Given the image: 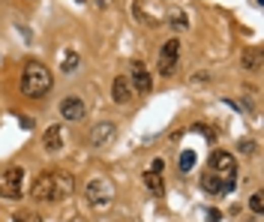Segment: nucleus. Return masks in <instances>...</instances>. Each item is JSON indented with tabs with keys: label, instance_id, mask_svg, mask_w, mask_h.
I'll return each mask as SVG.
<instances>
[{
	"label": "nucleus",
	"instance_id": "obj_8",
	"mask_svg": "<svg viewBox=\"0 0 264 222\" xmlns=\"http://www.w3.org/2000/svg\"><path fill=\"white\" fill-rule=\"evenodd\" d=\"M114 135H117V126L111 123V120H102L96 126L90 129V135H87V141H90V147H108L111 141H114Z\"/></svg>",
	"mask_w": 264,
	"mask_h": 222
},
{
	"label": "nucleus",
	"instance_id": "obj_9",
	"mask_svg": "<svg viewBox=\"0 0 264 222\" xmlns=\"http://www.w3.org/2000/svg\"><path fill=\"white\" fill-rule=\"evenodd\" d=\"M60 114H63V120H69V123H78V120H84L87 105H84L81 96H63V102H60Z\"/></svg>",
	"mask_w": 264,
	"mask_h": 222
},
{
	"label": "nucleus",
	"instance_id": "obj_19",
	"mask_svg": "<svg viewBox=\"0 0 264 222\" xmlns=\"http://www.w3.org/2000/svg\"><path fill=\"white\" fill-rule=\"evenodd\" d=\"M255 147H258V144H255V141H249V138H246V141H240V144H237V150H240V153H243V156H252V153H255Z\"/></svg>",
	"mask_w": 264,
	"mask_h": 222
},
{
	"label": "nucleus",
	"instance_id": "obj_14",
	"mask_svg": "<svg viewBox=\"0 0 264 222\" xmlns=\"http://www.w3.org/2000/svg\"><path fill=\"white\" fill-rule=\"evenodd\" d=\"M144 186L153 192L156 198H162L165 195V186H162V174H156V171H150V174H144Z\"/></svg>",
	"mask_w": 264,
	"mask_h": 222
},
{
	"label": "nucleus",
	"instance_id": "obj_18",
	"mask_svg": "<svg viewBox=\"0 0 264 222\" xmlns=\"http://www.w3.org/2000/svg\"><path fill=\"white\" fill-rule=\"evenodd\" d=\"M249 210H252V213H258V216L264 213V195H261V192H255V195L249 198Z\"/></svg>",
	"mask_w": 264,
	"mask_h": 222
},
{
	"label": "nucleus",
	"instance_id": "obj_13",
	"mask_svg": "<svg viewBox=\"0 0 264 222\" xmlns=\"http://www.w3.org/2000/svg\"><path fill=\"white\" fill-rule=\"evenodd\" d=\"M240 64H243V69H246V72H258V69H261V51H258V48H249V51H243Z\"/></svg>",
	"mask_w": 264,
	"mask_h": 222
},
{
	"label": "nucleus",
	"instance_id": "obj_17",
	"mask_svg": "<svg viewBox=\"0 0 264 222\" xmlns=\"http://www.w3.org/2000/svg\"><path fill=\"white\" fill-rule=\"evenodd\" d=\"M195 165V150H183L180 153V171H192Z\"/></svg>",
	"mask_w": 264,
	"mask_h": 222
},
{
	"label": "nucleus",
	"instance_id": "obj_20",
	"mask_svg": "<svg viewBox=\"0 0 264 222\" xmlns=\"http://www.w3.org/2000/svg\"><path fill=\"white\" fill-rule=\"evenodd\" d=\"M15 222H42V219H39V213H27L24 210V213H15Z\"/></svg>",
	"mask_w": 264,
	"mask_h": 222
},
{
	"label": "nucleus",
	"instance_id": "obj_15",
	"mask_svg": "<svg viewBox=\"0 0 264 222\" xmlns=\"http://www.w3.org/2000/svg\"><path fill=\"white\" fill-rule=\"evenodd\" d=\"M168 24L174 27V30H186L189 24H186V15L177 9V6H171V12H168Z\"/></svg>",
	"mask_w": 264,
	"mask_h": 222
},
{
	"label": "nucleus",
	"instance_id": "obj_12",
	"mask_svg": "<svg viewBox=\"0 0 264 222\" xmlns=\"http://www.w3.org/2000/svg\"><path fill=\"white\" fill-rule=\"evenodd\" d=\"M132 84H129V78L126 75H117L114 78V84H111V99L117 102V105H126V102H132Z\"/></svg>",
	"mask_w": 264,
	"mask_h": 222
},
{
	"label": "nucleus",
	"instance_id": "obj_7",
	"mask_svg": "<svg viewBox=\"0 0 264 222\" xmlns=\"http://www.w3.org/2000/svg\"><path fill=\"white\" fill-rule=\"evenodd\" d=\"M126 78H129V84H132L135 93L144 96V93L153 90V75H150V69L141 64V60H132L129 64V75H126Z\"/></svg>",
	"mask_w": 264,
	"mask_h": 222
},
{
	"label": "nucleus",
	"instance_id": "obj_2",
	"mask_svg": "<svg viewBox=\"0 0 264 222\" xmlns=\"http://www.w3.org/2000/svg\"><path fill=\"white\" fill-rule=\"evenodd\" d=\"M51 87H54L51 69L39 60H27V66L21 69V93L27 99H42L51 93Z\"/></svg>",
	"mask_w": 264,
	"mask_h": 222
},
{
	"label": "nucleus",
	"instance_id": "obj_10",
	"mask_svg": "<svg viewBox=\"0 0 264 222\" xmlns=\"http://www.w3.org/2000/svg\"><path fill=\"white\" fill-rule=\"evenodd\" d=\"M42 150L45 153H60L63 150V126L51 123V126L42 132Z\"/></svg>",
	"mask_w": 264,
	"mask_h": 222
},
{
	"label": "nucleus",
	"instance_id": "obj_11",
	"mask_svg": "<svg viewBox=\"0 0 264 222\" xmlns=\"http://www.w3.org/2000/svg\"><path fill=\"white\" fill-rule=\"evenodd\" d=\"M201 189L207 192V195H228L231 186L219 177V174H213V171H204L201 174Z\"/></svg>",
	"mask_w": 264,
	"mask_h": 222
},
{
	"label": "nucleus",
	"instance_id": "obj_1",
	"mask_svg": "<svg viewBox=\"0 0 264 222\" xmlns=\"http://www.w3.org/2000/svg\"><path fill=\"white\" fill-rule=\"evenodd\" d=\"M72 189H75L72 174L54 168V171L36 174V180H33V186H30V198L33 201H63V198L72 195Z\"/></svg>",
	"mask_w": 264,
	"mask_h": 222
},
{
	"label": "nucleus",
	"instance_id": "obj_6",
	"mask_svg": "<svg viewBox=\"0 0 264 222\" xmlns=\"http://www.w3.org/2000/svg\"><path fill=\"white\" fill-rule=\"evenodd\" d=\"M177 60H180V42H177V39H165L162 48H159V60H156L159 75L168 78V75L177 69Z\"/></svg>",
	"mask_w": 264,
	"mask_h": 222
},
{
	"label": "nucleus",
	"instance_id": "obj_16",
	"mask_svg": "<svg viewBox=\"0 0 264 222\" xmlns=\"http://www.w3.org/2000/svg\"><path fill=\"white\" fill-rule=\"evenodd\" d=\"M78 64H81V57H78L75 51H63V57H60V69H63V72H75Z\"/></svg>",
	"mask_w": 264,
	"mask_h": 222
},
{
	"label": "nucleus",
	"instance_id": "obj_3",
	"mask_svg": "<svg viewBox=\"0 0 264 222\" xmlns=\"http://www.w3.org/2000/svg\"><path fill=\"white\" fill-rule=\"evenodd\" d=\"M84 198H87V204H90L96 213H105V210L114 204L117 189H114V183H111L105 174H93V177L87 180V186H84Z\"/></svg>",
	"mask_w": 264,
	"mask_h": 222
},
{
	"label": "nucleus",
	"instance_id": "obj_5",
	"mask_svg": "<svg viewBox=\"0 0 264 222\" xmlns=\"http://www.w3.org/2000/svg\"><path fill=\"white\" fill-rule=\"evenodd\" d=\"M207 171L219 174L231 189H234V183H237V162H234L231 153H225V150H213V153H210V168H207Z\"/></svg>",
	"mask_w": 264,
	"mask_h": 222
},
{
	"label": "nucleus",
	"instance_id": "obj_22",
	"mask_svg": "<svg viewBox=\"0 0 264 222\" xmlns=\"http://www.w3.org/2000/svg\"><path fill=\"white\" fill-rule=\"evenodd\" d=\"M93 3H99V6H102V3H108V0H93Z\"/></svg>",
	"mask_w": 264,
	"mask_h": 222
},
{
	"label": "nucleus",
	"instance_id": "obj_23",
	"mask_svg": "<svg viewBox=\"0 0 264 222\" xmlns=\"http://www.w3.org/2000/svg\"><path fill=\"white\" fill-rule=\"evenodd\" d=\"M261 3H264V0H255V6H261Z\"/></svg>",
	"mask_w": 264,
	"mask_h": 222
},
{
	"label": "nucleus",
	"instance_id": "obj_21",
	"mask_svg": "<svg viewBox=\"0 0 264 222\" xmlns=\"http://www.w3.org/2000/svg\"><path fill=\"white\" fill-rule=\"evenodd\" d=\"M162 168H165V165H162V159H153V165H150V171H156V174H159Z\"/></svg>",
	"mask_w": 264,
	"mask_h": 222
},
{
	"label": "nucleus",
	"instance_id": "obj_4",
	"mask_svg": "<svg viewBox=\"0 0 264 222\" xmlns=\"http://www.w3.org/2000/svg\"><path fill=\"white\" fill-rule=\"evenodd\" d=\"M24 183H27V174L21 165H9L0 171V198L6 201H18L24 195Z\"/></svg>",
	"mask_w": 264,
	"mask_h": 222
}]
</instances>
